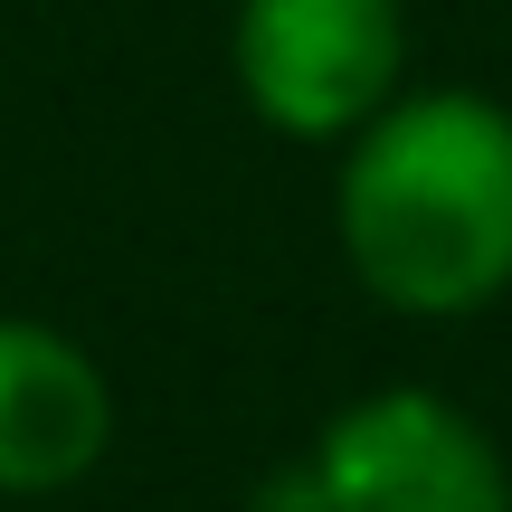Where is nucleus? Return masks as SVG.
<instances>
[{"mask_svg":"<svg viewBox=\"0 0 512 512\" xmlns=\"http://www.w3.org/2000/svg\"><path fill=\"white\" fill-rule=\"evenodd\" d=\"M332 247L399 323H465L512 294V105L484 86H399L332 143Z\"/></svg>","mask_w":512,"mask_h":512,"instance_id":"nucleus-1","label":"nucleus"},{"mask_svg":"<svg viewBox=\"0 0 512 512\" xmlns=\"http://www.w3.org/2000/svg\"><path fill=\"white\" fill-rule=\"evenodd\" d=\"M238 105L285 143H351L408 86V0H228Z\"/></svg>","mask_w":512,"mask_h":512,"instance_id":"nucleus-2","label":"nucleus"},{"mask_svg":"<svg viewBox=\"0 0 512 512\" xmlns=\"http://www.w3.org/2000/svg\"><path fill=\"white\" fill-rule=\"evenodd\" d=\"M304 475L323 512H512V465L494 427L418 380L342 399Z\"/></svg>","mask_w":512,"mask_h":512,"instance_id":"nucleus-3","label":"nucleus"},{"mask_svg":"<svg viewBox=\"0 0 512 512\" xmlns=\"http://www.w3.org/2000/svg\"><path fill=\"white\" fill-rule=\"evenodd\" d=\"M114 456V380L76 332L0 313V503L76 494Z\"/></svg>","mask_w":512,"mask_h":512,"instance_id":"nucleus-4","label":"nucleus"}]
</instances>
